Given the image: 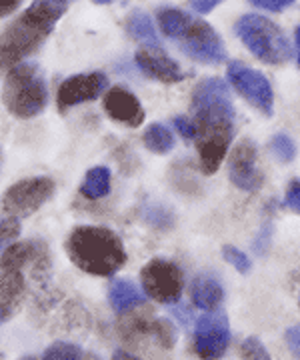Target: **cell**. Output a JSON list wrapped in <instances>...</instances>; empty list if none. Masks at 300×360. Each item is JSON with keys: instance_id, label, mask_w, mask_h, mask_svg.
<instances>
[{"instance_id": "15", "label": "cell", "mask_w": 300, "mask_h": 360, "mask_svg": "<svg viewBox=\"0 0 300 360\" xmlns=\"http://www.w3.org/2000/svg\"><path fill=\"white\" fill-rule=\"evenodd\" d=\"M134 60H136V66L143 70L146 77L155 78L158 82L176 84V82L184 80V72L181 65L176 60H172L167 52L158 51V49L144 46V49L136 52Z\"/></svg>"}, {"instance_id": "30", "label": "cell", "mask_w": 300, "mask_h": 360, "mask_svg": "<svg viewBox=\"0 0 300 360\" xmlns=\"http://www.w3.org/2000/svg\"><path fill=\"white\" fill-rule=\"evenodd\" d=\"M285 206L288 210H292L294 214H300V180H290L287 188V196H285Z\"/></svg>"}, {"instance_id": "14", "label": "cell", "mask_w": 300, "mask_h": 360, "mask_svg": "<svg viewBox=\"0 0 300 360\" xmlns=\"http://www.w3.org/2000/svg\"><path fill=\"white\" fill-rule=\"evenodd\" d=\"M106 115L118 124H124L129 129H136L144 122V108L136 94L124 86H112L105 94Z\"/></svg>"}, {"instance_id": "25", "label": "cell", "mask_w": 300, "mask_h": 360, "mask_svg": "<svg viewBox=\"0 0 300 360\" xmlns=\"http://www.w3.org/2000/svg\"><path fill=\"white\" fill-rule=\"evenodd\" d=\"M152 340L157 347L170 350L178 340V333H176L174 324L167 319H155V322H152Z\"/></svg>"}, {"instance_id": "34", "label": "cell", "mask_w": 300, "mask_h": 360, "mask_svg": "<svg viewBox=\"0 0 300 360\" xmlns=\"http://www.w3.org/2000/svg\"><path fill=\"white\" fill-rule=\"evenodd\" d=\"M285 340H287L288 350L300 360V326H290L285 333Z\"/></svg>"}, {"instance_id": "17", "label": "cell", "mask_w": 300, "mask_h": 360, "mask_svg": "<svg viewBox=\"0 0 300 360\" xmlns=\"http://www.w3.org/2000/svg\"><path fill=\"white\" fill-rule=\"evenodd\" d=\"M152 322L155 316L148 309L131 310L118 321V335L126 345L138 347L144 340H152Z\"/></svg>"}, {"instance_id": "16", "label": "cell", "mask_w": 300, "mask_h": 360, "mask_svg": "<svg viewBox=\"0 0 300 360\" xmlns=\"http://www.w3.org/2000/svg\"><path fill=\"white\" fill-rule=\"evenodd\" d=\"M27 281L20 272H0V324L22 309Z\"/></svg>"}, {"instance_id": "12", "label": "cell", "mask_w": 300, "mask_h": 360, "mask_svg": "<svg viewBox=\"0 0 300 360\" xmlns=\"http://www.w3.org/2000/svg\"><path fill=\"white\" fill-rule=\"evenodd\" d=\"M228 174H230V182L244 193H256L261 188L262 172L256 162L254 142L244 139L240 144H236L228 162Z\"/></svg>"}, {"instance_id": "9", "label": "cell", "mask_w": 300, "mask_h": 360, "mask_svg": "<svg viewBox=\"0 0 300 360\" xmlns=\"http://www.w3.org/2000/svg\"><path fill=\"white\" fill-rule=\"evenodd\" d=\"M2 272H28L34 281H46L51 274V255L39 240H25L11 245L0 257Z\"/></svg>"}, {"instance_id": "35", "label": "cell", "mask_w": 300, "mask_h": 360, "mask_svg": "<svg viewBox=\"0 0 300 360\" xmlns=\"http://www.w3.org/2000/svg\"><path fill=\"white\" fill-rule=\"evenodd\" d=\"M222 0H190V6L193 11H196L198 14H209L212 13Z\"/></svg>"}, {"instance_id": "5", "label": "cell", "mask_w": 300, "mask_h": 360, "mask_svg": "<svg viewBox=\"0 0 300 360\" xmlns=\"http://www.w3.org/2000/svg\"><path fill=\"white\" fill-rule=\"evenodd\" d=\"M236 34L242 44L264 65H285L290 58L287 34L270 18L261 14H244L236 22Z\"/></svg>"}, {"instance_id": "32", "label": "cell", "mask_w": 300, "mask_h": 360, "mask_svg": "<svg viewBox=\"0 0 300 360\" xmlns=\"http://www.w3.org/2000/svg\"><path fill=\"white\" fill-rule=\"evenodd\" d=\"M20 232V224L18 220L6 219L2 224H0V248L4 245H8L11 240H14Z\"/></svg>"}, {"instance_id": "39", "label": "cell", "mask_w": 300, "mask_h": 360, "mask_svg": "<svg viewBox=\"0 0 300 360\" xmlns=\"http://www.w3.org/2000/svg\"><path fill=\"white\" fill-rule=\"evenodd\" d=\"M96 4H112L115 0H94Z\"/></svg>"}, {"instance_id": "19", "label": "cell", "mask_w": 300, "mask_h": 360, "mask_svg": "<svg viewBox=\"0 0 300 360\" xmlns=\"http://www.w3.org/2000/svg\"><path fill=\"white\" fill-rule=\"evenodd\" d=\"M108 300H110V307L115 309V312L126 314L144 304V295L131 281H115L108 288Z\"/></svg>"}, {"instance_id": "27", "label": "cell", "mask_w": 300, "mask_h": 360, "mask_svg": "<svg viewBox=\"0 0 300 360\" xmlns=\"http://www.w3.org/2000/svg\"><path fill=\"white\" fill-rule=\"evenodd\" d=\"M240 359L242 360H273L270 352L262 345L261 338L248 336L240 342Z\"/></svg>"}, {"instance_id": "20", "label": "cell", "mask_w": 300, "mask_h": 360, "mask_svg": "<svg viewBox=\"0 0 300 360\" xmlns=\"http://www.w3.org/2000/svg\"><path fill=\"white\" fill-rule=\"evenodd\" d=\"M158 25H160V30L172 40L183 39L184 32L188 30V26L193 22V16L184 11H178V8H170V6H164L157 13Z\"/></svg>"}, {"instance_id": "38", "label": "cell", "mask_w": 300, "mask_h": 360, "mask_svg": "<svg viewBox=\"0 0 300 360\" xmlns=\"http://www.w3.org/2000/svg\"><path fill=\"white\" fill-rule=\"evenodd\" d=\"M294 40H296V52H299V66H300V26L294 32Z\"/></svg>"}, {"instance_id": "6", "label": "cell", "mask_w": 300, "mask_h": 360, "mask_svg": "<svg viewBox=\"0 0 300 360\" xmlns=\"http://www.w3.org/2000/svg\"><path fill=\"white\" fill-rule=\"evenodd\" d=\"M54 194V180L48 176L25 179L13 184L0 200V212L6 219H27L46 205Z\"/></svg>"}, {"instance_id": "28", "label": "cell", "mask_w": 300, "mask_h": 360, "mask_svg": "<svg viewBox=\"0 0 300 360\" xmlns=\"http://www.w3.org/2000/svg\"><path fill=\"white\" fill-rule=\"evenodd\" d=\"M222 258L228 262V264H233V269L238 270L240 274H248L250 269H252V262H250V258L240 250V248H236L233 245H226L222 246Z\"/></svg>"}, {"instance_id": "41", "label": "cell", "mask_w": 300, "mask_h": 360, "mask_svg": "<svg viewBox=\"0 0 300 360\" xmlns=\"http://www.w3.org/2000/svg\"><path fill=\"white\" fill-rule=\"evenodd\" d=\"M66 2H68V0H66Z\"/></svg>"}, {"instance_id": "18", "label": "cell", "mask_w": 300, "mask_h": 360, "mask_svg": "<svg viewBox=\"0 0 300 360\" xmlns=\"http://www.w3.org/2000/svg\"><path fill=\"white\" fill-rule=\"evenodd\" d=\"M222 296H224V290L214 276L200 274L190 284V298L196 309L214 310L222 302Z\"/></svg>"}, {"instance_id": "29", "label": "cell", "mask_w": 300, "mask_h": 360, "mask_svg": "<svg viewBox=\"0 0 300 360\" xmlns=\"http://www.w3.org/2000/svg\"><path fill=\"white\" fill-rule=\"evenodd\" d=\"M172 124H174V129L178 130V134L184 136L186 141H196V136H198V129H196V124L193 118H188V116H176V118L172 120Z\"/></svg>"}, {"instance_id": "10", "label": "cell", "mask_w": 300, "mask_h": 360, "mask_svg": "<svg viewBox=\"0 0 300 360\" xmlns=\"http://www.w3.org/2000/svg\"><path fill=\"white\" fill-rule=\"evenodd\" d=\"M230 342V324L222 310H209L195 326V354L200 360H219Z\"/></svg>"}, {"instance_id": "23", "label": "cell", "mask_w": 300, "mask_h": 360, "mask_svg": "<svg viewBox=\"0 0 300 360\" xmlns=\"http://www.w3.org/2000/svg\"><path fill=\"white\" fill-rule=\"evenodd\" d=\"M144 146L155 155H169L174 148V136L164 124H150L143 134Z\"/></svg>"}, {"instance_id": "4", "label": "cell", "mask_w": 300, "mask_h": 360, "mask_svg": "<svg viewBox=\"0 0 300 360\" xmlns=\"http://www.w3.org/2000/svg\"><path fill=\"white\" fill-rule=\"evenodd\" d=\"M2 103L18 118L40 115L48 104V89L39 66L27 63L11 68L2 89Z\"/></svg>"}, {"instance_id": "3", "label": "cell", "mask_w": 300, "mask_h": 360, "mask_svg": "<svg viewBox=\"0 0 300 360\" xmlns=\"http://www.w3.org/2000/svg\"><path fill=\"white\" fill-rule=\"evenodd\" d=\"M70 262L92 276H112L126 264L122 240L105 226H77L66 238Z\"/></svg>"}, {"instance_id": "2", "label": "cell", "mask_w": 300, "mask_h": 360, "mask_svg": "<svg viewBox=\"0 0 300 360\" xmlns=\"http://www.w3.org/2000/svg\"><path fill=\"white\" fill-rule=\"evenodd\" d=\"M66 0H34L16 22L0 34V72L18 66L48 39L66 13Z\"/></svg>"}, {"instance_id": "13", "label": "cell", "mask_w": 300, "mask_h": 360, "mask_svg": "<svg viewBox=\"0 0 300 360\" xmlns=\"http://www.w3.org/2000/svg\"><path fill=\"white\" fill-rule=\"evenodd\" d=\"M106 86H108V78L103 72H91V75L66 78L58 89V94H56L58 108L68 110L77 104L96 101L105 92Z\"/></svg>"}, {"instance_id": "26", "label": "cell", "mask_w": 300, "mask_h": 360, "mask_svg": "<svg viewBox=\"0 0 300 360\" xmlns=\"http://www.w3.org/2000/svg\"><path fill=\"white\" fill-rule=\"evenodd\" d=\"M268 146H270V150H273V155L276 156L278 162L287 165V162H292L296 156V144L288 134H274Z\"/></svg>"}, {"instance_id": "1", "label": "cell", "mask_w": 300, "mask_h": 360, "mask_svg": "<svg viewBox=\"0 0 300 360\" xmlns=\"http://www.w3.org/2000/svg\"><path fill=\"white\" fill-rule=\"evenodd\" d=\"M193 120L198 136L196 148L204 174H214L221 168L235 136V106L228 86L222 78H204L193 92Z\"/></svg>"}, {"instance_id": "7", "label": "cell", "mask_w": 300, "mask_h": 360, "mask_svg": "<svg viewBox=\"0 0 300 360\" xmlns=\"http://www.w3.org/2000/svg\"><path fill=\"white\" fill-rule=\"evenodd\" d=\"M144 295L160 304H174L181 300L184 288L183 269L167 258H152L141 270Z\"/></svg>"}, {"instance_id": "22", "label": "cell", "mask_w": 300, "mask_h": 360, "mask_svg": "<svg viewBox=\"0 0 300 360\" xmlns=\"http://www.w3.org/2000/svg\"><path fill=\"white\" fill-rule=\"evenodd\" d=\"M108 191H110V170L106 167L91 168L84 176L82 186H80V194L84 198L96 200V198L106 196Z\"/></svg>"}, {"instance_id": "36", "label": "cell", "mask_w": 300, "mask_h": 360, "mask_svg": "<svg viewBox=\"0 0 300 360\" xmlns=\"http://www.w3.org/2000/svg\"><path fill=\"white\" fill-rule=\"evenodd\" d=\"M22 0H0V18H6L20 6Z\"/></svg>"}, {"instance_id": "11", "label": "cell", "mask_w": 300, "mask_h": 360, "mask_svg": "<svg viewBox=\"0 0 300 360\" xmlns=\"http://www.w3.org/2000/svg\"><path fill=\"white\" fill-rule=\"evenodd\" d=\"M183 49L190 58H195L202 65H221L226 58V49L224 42L219 37V32L204 20L193 18L188 30L184 37L178 40Z\"/></svg>"}, {"instance_id": "33", "label": "cell", "mask_w": 300, "mask_h": 360, "mask_svg": "<svg viewBox=\"0 0 300 360\" xmlns=\"http://www.w3.org/2000/svg\"><path fill=\"white\" fill-rule=\"evenodd\" d=\"M252 6L262 8V11H268V13H280L288 8L290 4H294V0H248Z\"/></svg>"}, {"instance_id": "21", "label": "cell", "mask_w": 300, "mask_h": 360, "mask_svg": "<svg viewBox=\"0 0 300 360\" xmlns=\"http://www.w3.org/2000/svg\"><path fill=\"white\" fill-rule=\"evenodd\" d=\"M126 30L132 39L148 44L150 49H158V34L155 30V25L150 20V16L143 11H134L126 20Z\"/></svg>"}, {"instance_id": "37", "label": "cell", "mask_w": 300, "mask_h": 360, "mask_svg": "<svg viewBox=\"0 0 300 360\" xmlns=\"http://www.w3.org/2000/svg\"><path fill=\"white\" fill-rule=\"evenodd\" d=\"M112 360H141L138 356H134L131 352H126V350H117L115 352V359Z\"/></svg>"}, {"instance_id": "24", "label": "cell", "mask_w": 300, "mask_h": 360, "mask_svg": "<svg viewBox=\"0 0 300 360\" xmlns=\"http://www.w3.org/2000/svg\"><path fill=\"white\" fill-rule=\"evenodd\" d=\"M42 360H98L94 354L82 350L77 345L70 342H54L44 350Z\"/></svg>"}, {"instance_id": "40", "label": "cell", "mask_w": 300, "mask_h": 360, "mask_svg": "<svg viewBox=\"0 0 300 360\" xmlns=\"http://www.w3.org/2000/svg\"><path fill=\"white\" fill-rule=\"evenodd\" d=\"M22 360H37V359H34V356H25Z\"/></svg>"}, {"instance_id": "31", "label": "cell", "mask_w": 300, "mask_h": 360, "mask_svg": "<svg viewBox=\"0 0 300 360\" xmlns=\"http://www.w3.org/2000/svg\"><path fill=\"white\" fill-rule=\"evenodd\" d=\"M270 238H273V224L270 222H266L264 226L261 229V232L256 234V238H254V252L256 255H266V250H268V246H270Z\"/></svg>"}, {"instance_id": "8", "label": "cell", "mask_w": 300, "mask_h": 360, "mask_svg": "<svg viewBox=\"0 0 300 360\" xmlns=\"http://www.w3.org/2000/svg\"><path fill=\"white\" fill-rule=\"evenodd\" d=\"M228 82L236 89V92L252 104L256 110H261L264 116H273L274 112V92L270 80L262 72L242 65V63H230L226 68Z\"/></svg>"}]
</instances>
